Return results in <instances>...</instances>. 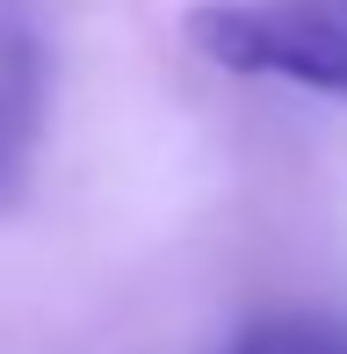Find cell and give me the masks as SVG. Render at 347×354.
I'll list each match as a JSON object with an SVG mask.
<instances>
[{"mask_svg":"<svg viewBox=\"0 0 347 354\" xmlns=\"http://www.w3.org/2000/svg\"><path fill=\"white\" fill-rule=\"evenodd\" d=\"M225 354H347V326L319 311H268L232 333Z\"/></svg>","mask_w":347,"mask_h":354,"instance_id":"7a4b0ae2","label":"cell"},{"mask_svg":"<svg viewBox=\"0 0 347 354\" xmlns=\"http://www.w3.org/2000/svg\"><path fill=\"white\" fill-rule=\"evenodd\" d=\"M44 123V44L15 8H0V203L22 188Z\"/></svg>","mask_w":347,"mask_h":354,"instance_id":"6da1fadb","label":"cell"}]
</instances>
